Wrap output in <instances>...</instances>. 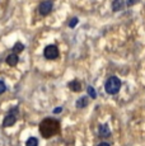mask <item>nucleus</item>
I'll list each match as a JSON object with an SVG mask.
<instances>
[{
    "mask_svg": "<svg viewBox=\"0 0 145 146\" xmlns=\"http://www.w3.org/2000/svg\"><path fill=\"white\" fill-rule=\"evenodd\" d=\"M61 112H63V108H61V107H57V108H55V109H54V113H55V114L61 113Z\"/></svg>",
    "mask_w": 145,
    "mask_h": 146,
    "instance_id": "f3484780",
    "label": "nucleus"
},
{
    "mask_svg": "<svg viewBox=\"0 0 145 146\" xmlns=\"http://www.w3.org/2000/svg\"><path fill=\"white\" fill-rule=\"evenodd\" d=\"M139 1H140V0H125V4H126V8H129V7H132V5L138 4Z\"/></svg>",
    "mask_w": 145,
    "mask_h": 146,
    "instance_id": "2eb2a0df",
    "label": "nucleus"
},
{
    "mask_svg": "<svg viewBox=\"0 0 145 146\" xmlns=\"http://www.w3.org/2000/svg\"><path fill=\"white\" fill-rule=\"evenodd\" d=\"M5 62L8 64L9 66H15L19 62V57H18V53L15 52H12L9 53V55L7 56V58H5Z\"/></svg>",
    "mask_w": 145,
    "mask_h": 146,
    "instance_id": "423d86ee",
    "label": "nucleus"
},
{
    "mask_svg": "<svg viewBox=\"0 0 145 146\" xmlns=\"http://www.w3.org/2000/svg\"><path fill=\"white\" fill-rule=\"evenodd\" d=\"M98 146H110V144H108V142H101Z\"/></svg>",
    "mask_w": 145,
    "mask_h": 146,
    "instance_id": "a211bd4d",
    "label": "nucleus"
},
{
    "mask_svg": "<svg viewBox=\"0 0 145 146\" xmlns=\"http://www.w3.org/2000/svg\"><path fill=\"white\" fill-rule=\"evenodd\" d=\"M87 92H88V94H89V97H90V98H96V97H97L96 89H94L93 86H90V85H89L88 88H87Z\"/></svg>",
    "mask_w": 145,
    "mask_h": 146,
    "instance_id": "ddd939ff",
    "label": "nucleus"
},
{
    "mask_svg": "<svg viewBox=\"0 0 145 146\" xmlns=\"http://www.w3.org/2000/svg\"><path fill=\"white\" fill-rule=\"evenodd\" d=\"M52 9H54V4H52V1H50V0H45V1H42L38 5V13L43 17L49 15V14L52 12Z\"/></svg>",
    "mask_w": 145,
    "mask_h": 146,
    "instance_id": "39448f33",
    "label": "nucleus"
},
{
    "mask_svg": "<svg viewBox=\"0 0 145 146\" xmlns=\"http://www.w3.org/2000/svg\"><path fill=\"white\" fill-rule=\"evenodd\" d=\"M5 90H7V85H5V83L3 80H0V95L5 93Z\"/></svg>",
    "mask_w": 145,
    "mask_h": 146,
    "instance_id": "dca6fc26",
    "label": "nucleus"
},
{
    "mask_svg": "<svg viewBox=\"0 0 145 146\" xmlns=\"http://www.w3.org/2000/svg\"><path fill=\"white\" fill-rule=\"evenodd\" d=\"M121 85H122V83H121V80H120L118 78L117 76H111V78H108V79L106 80L104 90L107 92L108 94L115 95V94H117L120 92Z\"/></svg>",
    "mask_w": 145,
    "mask_h": 146,
    "instance_id": "f03ea898",
    "label": "nucleus"
},
{
    "mask_svg": "<svg viewBox=\"0 0 145 146\" xmlns=\"http://www.w3.org/2000/svg\"><path fill=\"white\" fill-rule=\"evenodd\" d=\"M78 23H79V19H78L76 17H74V18H71V21L69 22V27H70V28H74Z\"/></svg>",
    "mask_w": 145,
    "mask_h": 146,
    "instance_id": "4468645a",
    "label": "nucleus"
},
{
    "mask_svg": "<svg viewBox=\"0 0 145 146\" xmlns=\"http://www.w3.org/2000/svg\"><path fill=\"white\" fill-rule=\"evenodd\" d=\"M68 85H69V88H70L72 92H80L82 90V84H80L79 80H72V81H70V83L68 84Z\"/></svg>",
    "mask_w": 145,
    "mask_h": 146,
    "instance_id": "1a4fd4ad",
    "label": "nucleus"
},
{
    "mask_svg": "<svg viewBox=\"0 0 145 146\" xmlns=\"http://www.w3.org/2000/svg\"><path fill=\"white\" fill-rule=\"evenodd\" d=\"M60 130V123L54 118H45L40 125V131L43 137H51Z\"/></svg>",
    "mask_w": 145,
    "mask_h": 146,
    "instance_id": "f257e3e1",
    "label": "nucleus"
},
{
    "mask_svg": "<svg viewBox=\"0 0 145 146\" xmlns=\"http://www.w3.org/2000/svg\"><path fill=\"white\" fill-rule=\"evenodd\" d=\"M24 50V44L23 43H21V42H17V43L13 46V52H15V53H21L22 51Z\"/></svg>",
    "mask_w": 145,
    "mask_h": 146,
    "instance_id": "9b49d317",
    "label": "nucleus"
},
{
    "mask_svg": "<svg viewBox=\"0 0 145 146\" xmlns=\"http://www.w3.org/2000/svg\"><path fill=\"white\" fill-rule=\"evenodd\" d=\"M126 4H125V0H113L112 1V10L113 12H120V10L125 9Z\"/></svg>",
    "mask_w": 145,
    "mask_h": 146,
    "instance_id": "6e6552de",
    "label": "nucleus"
},
{
    "mask_svg": "<svg viewBox=\"0 0 145 146\" xmlns=\"http://www.w3.org/2000/svg\"><path fill=\"white\" fill-rule=\"evenodd\" d=\"M26 146H38V140L36 137H29L26 142Z\"/></svg>",
    "mask_w": 145,
    "mask_h": 146,
    "instance_id": "f8f14e48",
    "label": "nucleus"
},
{
    "mask_svg": "<svg viewBox=\"0 0 145 146\" xmlns=\"http://www.w3.org/2000/svg\"><path fill=\"white\" fill-rule=\"evenodd\" d=\"M98 135L103 139H106V137H110L111 136V131L110 128H108V125H99L98 127Z\"/></svg>",
    "mask_w": 145,
    "mask_h": 146,
    "instance_id": "0eeeda50",
    "label": "nucleus"
},
{
    "mask_svg": "<svg viewBox=\"0 0 145 146\" xmlns=\"http://www.w3.org/2000/svg\"><path fill=\"white\" fill-rule=\"evenodd\" d=\"M59 55H60V52H59V48L55 44H49L43 50V56L47 60H56Z\"/></svg>",
    "mask_w": 145,
    "mask_h": 146,
    "instance_id": "20e7f679",
    "label": "nucleus"
},
{
    "mask_svg": "<svg viewBox=\"0 0 145 146\" xmlns=\"http://www.w3.org/2000/svg\"><path fill=\"white\" fill-rule=\"evenodd\" d=\"M19 117V107L15 106L9 111V113L4 117L3 119V127H10V126L15 125L17 119Z\"/></svg>",
    "mask_w": 145,
    "mask_h": 146,
    "instance_id": "7ed1b4c3",
    "label": "nucleus"
},
{
    "mask_svg": "<svg viewBox=\"0 0 145 146\" xmlns=\"http://www.w3.org/2000/svg\"><path fill=\"white\" fill-rule=\"evenodd\" d=\"M89 103V99L87 97H82L79 98V99L76 100V103H75V106H76V108H84V107H87Z\"/></svg>",
    "mask_w": 145,
    "mask_h": 146,
    "instance_id": "9d476101",
    "label": "nucleus"
}]
</instances>
